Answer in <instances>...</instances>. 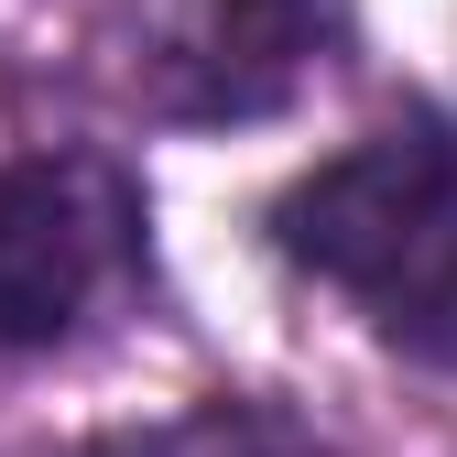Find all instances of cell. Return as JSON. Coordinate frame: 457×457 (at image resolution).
Instances as JSON below:
<instances>
[{
    "instance_id": "cell-1",
    "label": "cell",
    "mask_w": 457,
    "mask_h": 457,
    "mask_svg": "<svg viewBox=\"0 0 457 457\" xmlns=\"http://www.w3.org/2000/svg\"><path fill=\"white\" fill-rule=\"evenodd\" d=\"M446 218H457V142L436 120L370 131L360 153L316 163V175L272 207L283 251L305 272H327V283H360V295H392L414 262H436Z\"/></svg>"
},
{
    "instance_id": "cell-2",
    "label": "cell",
    "mask_w": 457,
    "mask_h": 457,
    "mask_svg": "<svg viewBox=\"0 0 457 457\" xmlns=\"http://www.w3.org/2000/svg\"><path fill=\"white\" fill-rule=\"evenodd\" d=\"M131 251V186L87 153L0 175V349H44Z\"/></svg>"
},
{
    "instance_id": "cell-3",
    "label": "cell",
    "mask_w": 457,
    "mask_h": 457,
    "mask_svg": "<svg viewBox=\"0 0 457 457\" xmlns=\"http://www.w3.org/2000/svg\"><path fill=\"white\" fill-rule=\"evenodd\" d=\"M327 33H337V0H207L186 44V109H207V120L283 109L327 54Z\"/></svg>"
},
{
    "instance_id": "cell-4",
    "label": "cell",
    "mask_w": 457,
    "mask_h": 457,
    "mask_svg": "<svg viewBox=\"0 0 457 457\" xmlns=\"http://www.w3.org/2000/svg\"><path fill=\"white\" fill-rule=\"evenodd\" d=\"M436 305H446V316H457V272H446V295H436Z\"/></svg>"
}]
</instances>
